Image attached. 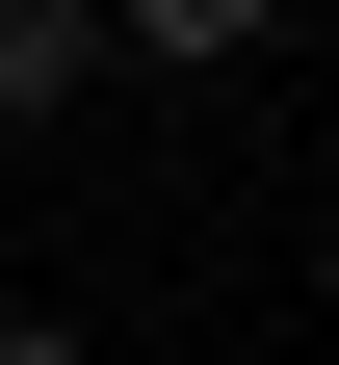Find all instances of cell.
I'll return each instance as SVG.
<instances>
[{
    "mask_svg": "<svg viewBox=\"0 0 339 365\" xmlns=\"http://www.w3.org/2000/svg\"><path fill=\"white\" fill-rule=\"evenodd\" d=\"M0 365H105V339H79V313H0Z\"/></svg>",
    "mask_w": 339,
    "mask_h": 365,
    "instance_id": "3957f363",
    "label": "cell"
},
{
    "mask_svg": "<svg viewBox=\"0 0 339 365\" xmlns=\"http://www.w3.org/2000/svg\"><path fill=\"white\" fill-rule=\"evenodd\" d=\"M105 53H157V78H261L287 0H105Z\"/></svg>",
    "mask_w": 339,
    "mask_h": 365,
    "instance_id": "7a4b0ae2",
    "label": "cell"
},
{
    "mask_svg": "<svg viewBox=\"0 0 339 365\" xmlns=\"http://www.w3.org/2000/svg\"><path fill=\"white\" fill-rule=\"evenodd\" d=\"M105 105V0H0V130H79Z\"/></svg>",
    "mask_w": 339,
    "mask_h": 365,
    "instance_id": "6da1fadb",
    "label": "cell"
}]
</instances>
